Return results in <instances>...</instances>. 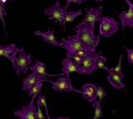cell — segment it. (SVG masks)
Segmentation results:
<instances>
[{
	"label": "cell",
	"mask_w": 133,
	"mask_h": 119,
	"mask_svg": "<svg viewBox=\"0 0 133 119\" xmlns=\"http://www.w3.org/2000/svg\"><path fill=\"white\" fill-rule=\"evenodd\" d=\"M75 31L76 34L78 35V37L86 48L96 51V48L99 44L101 36L95 35V25H91L82 21L75 28Z\"/></svg>",
	"instance_id": "cell-1"
},
{
	"label": "cell",
	"mask_w": 133,
	"mask_h": 119,
	"mask_svg": "<svg viewBox=\"0 0 133 119\" xmlns=\"http://www.w3.org/2000/svg\"><path fill=\"white\" fill-rule=\"evenodd\" d=\"M67 12V10L63 8L60 3L59 0L55 1V3L49 8H46L44 10V14L47 16L48 19L54 20L55 23H59L62 27H65V14Z\"/></svg>",
	"instance_id": "cell-2"
},
{
	"label": "cell",
	"mask_w": 133,
	"mask_h": 119,
	"mask_svg": "<svg viewBox=\"0 0 133 119\" xmlns=\"http://www.w3.org/2000/svg\"><path fill=\"white\" fill-rule=\"evenodd\" d=\"M118 31V23L112 17L103 16L99 19V36L111 37Z\"/></svg>",
	"instance_id": "cell-3"
},
{
	"label": "cell",
	"mask_w": 133,
	"mask_h": 119,
	"mask_svg": "<svg viewBox=\"0 0 133 119\" xmlns=\"http://www.w3.org/2000/svg\"><path fill=\"white\" fill-rule=\"evenodd\" d=\"M47 82H49L52 86V89L55 92H60V93H78V94H82V89H78V88H75L72 84H71V79L67 75H60V77L55 80V81H50L47 80Z\"/></svg>",
	"instance_id": "cell-4"
},
{
	"label": "cell",
	"mask_w": 133,
	"mask_h": 119,
	"mask_svg": "<svg viewBox=\"0 0 133 119\" xmlns=\"http://www.w3.org/2000/svg\"><path fill=\"white\" fill-rule=\"evenodd\" d=\"M99 53H97L94 50H91L88 54L83 59L82 64L79 66L80 68V74H92L94 73L97 68V59Z\"/></svg>",
	"instance_id": "cell-5"
},
{
	"label": "cell",
	"mask_w": 133,
	"mask_h": 119,
	"mask_svg": "<svg viewBox=\"0 0 133 119\" xmlns=\"http://www.w3.org/2000/svg\"><path fill=\"white\" fill-rule=\"evenodd\" d=\"M32 64V59L31 55L28 53H25V50L21 51L19 53V55L16 57L15 62L12 64L13 67L15 69V72L17 75L21 74V73H27L28 70L30 69V65Z\"/></svg>",
	"instance_id": "cell-6"
},
{
	"label": "cell",
	"mask_w": 133,
	"mask_h": 119,
	"mask_svg": "<svg viewBox=\"0 0 133 119\" xmlns=\"http://www.w3.org/2000/svg\"><path fill=\"white\" fill-rule=\"evenodd\" d=\"M14 115L19 119H37V107L35 104V98H32L28 105L15 111Z\"/></svg>",
	"instance_id": "cell-7"
},
{
	"label": "cell",
	"mask_w": 133,
	"mask_h": 119,
	"mask_svg": "<svg viewBox=\"0 0 133 119\" xmlns=\"http://www.w3.org/2000/svg\"><path fill=\"white\" fill-rule=\"evenodd\" d=\"M62 43H63V48L66 50L67 53H75L76 51L85 48L83 43L80 40L77 34L62 38Z\"/></svg>",
	"instance_id": "cell-8"
},
{
	"label": "cell",
	"mask_w": 133,
	"mask_h": 119,
	"mask_svg": "<svg viewBox=\"0 0 133 119\" xmlns=\"http://www.w3.org/2000/svg\"><path fill=\"white\" fill-rule=\"evenodd\" d=\"M126 2L128 4V10L119 13V15H118L120 25H121V29L123 30H125L126 27L133 28V3L130 0H126Z\"/></svg>",
	"instance_id": "cell-9"
},
{
	"label": "cell",
	"mask_w": 133,
	"mask_h": 119,
	"mask_svg": "<svg viewBox=\"0 0 133 119\" xmlns=\"http://www.w3.org/2000/svg\"><path fill=\"white\" fill-rule=\"evenodd\" d=\"M24 48H18L15 44H9L6 46H3L0 44V57H4L8 60L11 61V63H14L16 59V54L24 51Z\"/></svg>",
	"instance_id": "cell-10"
},
{
	"label": "cell",
	"mask_w": 133,
	"mask_h": 119,
	"mask_svg": "<svg viewBox=\"0 0 133 119\" xmlns=\"http://www.w3.org/2000/svg\"><path fill=\"white\" fill-rule=\"evenodd\" d=\"M34 35H37V36H41L42 39L47 43L48 45H51V46H55V47H63V43L62 40H58L54 36V31L51 29V30H48V31H35L34 32Z\"/></svg>",
	"instance_id": "cell-11"
},
{
	"label": "cell",
	"mask_w": 133,
	"mask_h": 119,
	"mask_svg": "<svg viewBox=\"0 0 133 119\" xmlns=\"http://www.w3.org/2000/svg\"><path fill=\"white\" fill-rule=\"evenodd\" d=\"M103 6H99V8H90L86 10V14L83 19V23H87L91 25H95L97 21H99L101 17Z\"/></svg>",
	"instance_id": "cell-12"
},
{
	"label": "cell",
	"mask_w": 133,
	"mask_h": 119,
	"mask_svg": "<svg viewBox=\"0 0 133 119\" xmlns=\"http://www.w3.org/2000/svg\"><path fill=\"white\" fill-rule=\"evenodd\" d=\"M62 71H63L64 75L69 77V74L71 72H78L79 73L80 68H79V65L77 64L72 59H70L69 57L66 55V58L62 62Z\"/></svg>",
	"instance_id": "cell-13"
},
{
	"label": "cell",
	"mask_w": 133,
	"mask_h": 119,
	"mask_svg": "<svg viewBox=\"0 0 133 119\" xmlns=\"http://www.w3.org/2000/svg\"><path fill=\"white\" fill-rule=\"evenodd\" d=\"M82 96L84 97V99H86L88 102H94L96 101L97 97V87L96 85L92 84V83H86L84 85H82Z\"/></svg>",
	"instance_id": "cell-14"
},
{
	"label": "cell",
	"mask_w": 133,
	"mask_h": 119,
	"mask_svg": "<svg viewBox=\"0 0 133 119\" xmlns=\"http://www.w3.org/2000/svg\"><path fill=\"white\" fill-rule=\"evenodd\" d=\"M124 78H125L124 75H120V74L115 73V72H108V77H107L109 83L112 85L114 88L127 90L126 85H125L124 82H123V79H124Z\"/></svg>",
	"instance_id": "cell-15"
},
{
	"label": "cell",
	"mask_w": 133,
	"mask_h": 119,
	"mask_svg": "<svg viewBox=\"0 0 133 119\" xmlns=\"http://www.w3.org/2000/svg\"><path fill=\"white\" fill-rule=\"evenodd\" d=\"M30 70L32 72H35L36 74H38L41 78L43 79H46L48 77H53L52 74L48 73L47 72V68H46V65L44 64L43 62L41 61H36L34 65H32V66H30Z\"/></svg>",
	"instance_id": "cell-16"
},
{
	"label": "cell",
	"mask_w": 133,
	"mask_h": 119,
	"mask_svg": "<svg viewBox=\"0 0 133 119\" xmlns=\"http://www.w3.org/2000/svg\"><path fill=\"white\" fill-rule=\"evenodd\" d=\"M43 78H41L38 74H36L35 72H31L30 74H28L27 77L24 79L23 81V90H28L29 88H31L33 85H34L35 83H37L39 80H42Z\"/></svg>",
	"instance_id": "cell-17"
},
{
	"label": "cell",
	"mask_w": 133,
	"mask_h": 119,
	"mask_svg": "<svg viewBox=\"0 0 133 119\" xmlns=\"http://www.w3.org/2000/svg\"><path fill=\"white\" fill-rule=\"evenodd\" d=\"M45 81H46V79H42V80H39L37 83H35L31 88H29V89L27 90V92H28V95L31 96L32 98H36V97L41 94L42 88H43V85H44V82H45Z\"/></svg>",
	"instance_id": "cell-18"
},
{
	"label": "cell",
	"mask_w": 133,
	"mask_h": 119,
	"mask_svg": "<svg viewBox=\"0 0 133 119\" xmlns=\"http://www.w3.org/2000/svg\"><path fill=\"white\" fill-rule=\"evenodd\" d=\"M93 109H94V117L93 119H99L103 116L102 107H101V101L96 100L93 102Z\"/></svg>",
	"instance_id": "cell-19"
},
{
	"label": "cell",
	"mask_w": 133,
	"mask_h": 119,
	"mask_svg": "<svg viewBox=\"0 0 133 119\" xmlns=\"http://www.w3.org/2000/svg\"><path fill=\"white\" fill-rule=\"evenodd\" d=\"M121 62H123V54H121V55L119 57L118 64L116 65L115 67H112V68L107 67L104 70H107L108 72H115V73H118V74L124 75V77H125V74H124V72H123V65H121Z\"/></svg>",
	"instance_id": "cell-20"
},
{
	"label": "cell",
	"mask_w": 133,
	"mask_h": 119,
	"mask_svg": "<svg viewBox=\"0 0 133 119\" xmlns=\"http://www.w3.org/2000/svg\"><path fill=\"white\" fill-rule=\"evenodd\" d=\"M81 14H82V12L80 10L74 11V12H66V14H65V21H66V23H72V21L78 16H80Z\"/></svg>",
	"instance_id": "cell-21"
},
{
	"label": "cell",
	"mask_w": 133,
	"mask_h": 119,
	"mask_svg": "<svg viewBox=\"0 0 133 119\" xmlns=\"http://www.w3.org/2000/svg\"><path fill=\"white\" fill-rule=\"evenodd\" d=\"M97 68L98 69H105L107 68V58L99 53L97 59Z\"/></svg>",
	"instance_id": "cell-22"
},
{
	"label": "cell",
	"mask_w": 133,
	"mask_h": 119,
	"mask_svg": "<svg viewBox=\"0 0 133 119\" xmlns=\"http://www.w3.org/2000/svg\"><path fill=\"white\" fill-rule=\"evenodd\" d=\"M6 15V11L4 9V4H2L0 2V20L2 23V26H3V29H4V34L6 36V29H5V21H4V16Z\"/></svg>",
	"instance_id": "cell-23"
},
{
	"label": "cell",
	"mask_w": 133,
	"mask_h": 119,
	"mask_svg": "<svg viewBox=\"0 0 133 119\" xmlns=\"http://www.w3.org/2000/svg\"><path fill=\"white\" fill-rule=\"evenodd\" d=\"M66 55H67V57H69L70 59H72L77 64H78L79 65V66H80V65L82 64V62H83V59L84 58H82V57H80L79 54H77V53H66Z\"/></svg>",
	"instance_id": "cell-24"
},
{
	"label": "cell",
	"mask_w": 133,
	"mask_h": 119,
	"mask_svg": "<svg viewBox=\"0 0 133 119\" xmlns=\"http://www.w3.org/2000/svg\"><path fill=\"white\" fill-rule=\"evenodd\" d=\"M37 98L39 99V101L42 102V104H43V106H44V109H45V114H46L47 118H48V119H50V116H49V112H48V107H47V103H46V98H45V96L42 95V94H39V95L37 96Z\"/></svg>",
	"instance_id": "cell-25"
},
{
	"label": "cell",
	"mask_w": 133,
	"mask_h": 119,
	"mask_svg": "<svg viewBox=\"0 0 133 119\" xmlns=\"http://www.w3.org/2000/svg\"><path fill=\"white\" fill-rule=\"evenodd\" d=\"M96 87H97V97H98V99L100 101H102L104 99L105 95H107L105 89H104V87H102V86H99V85L96 86Z\"/></svg>",
	"instance_id": "cell-26"
},
{
	"label": "cell",
	"mask_w": 133,
	"mask_h": 119,
	"mask_svg": "<svg viewBox=\"0 0 133 119\" xmlns=\"http://www.w3.org/2000/svg\"><path fill=\"white\" fill-rule=\"evenodd\" d=\"M126 52H127V61L129 64L133 65V49H130V48H127L126 46H124Z\"/></svg>",
	"instance_id": "cell-27"
},
{
	"label": "cell",
	"mask_w": 133,
	"mask_h": 119,
	"mask_svg": "<svg viewBox=\"0 0 133 119\" xmlns=\"http://www.w3.org/2000/svg\"><path fill=\"white\" fill-rule=\"evenodd\" d=\"M84 2H86V0H66L65 9L67 10L71 3H75V4H82V3H84Z\"/></svg>",
	"instance_id": "cell-28"
},
{
	"label": "cell",
	"mask_w": 133,
	"mask_h": 119,
	"mask_svg": "<svg viewBox=\"0 0 133 119\" xmlns=\"http://www.w3.org/2000/svg\"><path fill=\"white\" fill-rule=\"evenodd\" d=\"M50 119H70L68 117H59V118H50Z\"/></svg>",
	"instance_id": "cell-29"
},
{
	"label": "cell",
	"mask_w": 133,
	"mask_h": 119,
	"mask_svg": "<svg viewBox=\"0 0 133 119\" xmlns=\"http://www.w3.org/2000/svg\"><path fill=\"white\" fill-rule=\"evenodd\" d=\"M8 1H9V0H2V4H5ZM12 1H13V0H12Z\"/></svg>",
	"instance_id": "cell-30"
},
{
	"label": "cell",
	"mask_w": 133,
	"mask_h": 119,
	"mask_svg": "<svg viewBox=\"0 0 133 119\" xmlns=\"http://www.w3.org/2000/svg\"><path fill=\"white\" fill-rule=\"evenodd\" d=\"M94 1H96V2H102V0H94Z\"/></svg>",
	"instance_id": "cell-31"
},
{
	"label": "cell",
	"mask_w": 133,
	"mask_h": 119,
	"mask_svg": "<svg viewBox=\"0 0 133 119\" xmlns=\"http://www.w3.org/2000/svg\"><path fill=\"white\" fill-rule=\"evenodd\" d=\"M0 2H1V3H2V0H0Z\"/></svg>",
	"instance_id": "cell-32"
}]
</instances>
